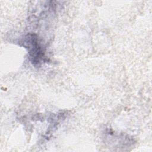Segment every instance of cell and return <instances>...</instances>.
Segmentation results:
<instances>
[{
	"label": "cell",
	"mask_w": 152,
	"mask_h": 152,
	"mask_svg": "<svg viewBox=\"0 0 152 152\" xmlns=\"http://www.w3.org/2000/svg\"><path fill=\"white\" fill-rule=\"evenodd\" d=\"M24 43L27 45L26 48L29 50V55L32 62L34 64L41 62L44 58V51L39 45L36 35L28 34L24 38Z\"/></svg>",
	"instance_id": "1"
}]
</instances>
